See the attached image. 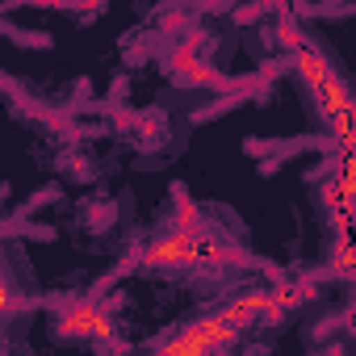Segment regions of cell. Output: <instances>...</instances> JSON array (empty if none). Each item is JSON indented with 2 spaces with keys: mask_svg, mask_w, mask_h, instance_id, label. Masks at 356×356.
<instances>
[{
  "mask_svg": "<svg viewBox=\"0 0 356 356\" xmlns=\"http://www.w3.org/2000/svg\"><path fill=\"white\" fill-rule=\"evenodd\" d=\"M239 256V248L227 235H214L206 227H168L147 248L151 273H218Z\"/></svg>",
  "mask_w": 356,
  "mask_h": 356,
  "instance_id": "1",
  "label": "cell"
},
{
  "mask_svg": "<svg viewBox=\"0 0 356 356\" xmlns=\"http://www.w3.org/2000/svg\"><path fill=\"white\" fill-rule=\"evenodd\" d=\"M55 331L63 339H109L113 335V318L97 302H76V306L55 314Z\"/></svg>",
  "mask_w": 356,
  "mask_h": 356,
  "instance_id": "3",
  "label": "cell"
},
{
  "mask_svg": "<svg viewBox=\"0 0 356 356\" xmlns=\"http://www.w3.org/2000/svg\"><path fill=\"white\" fill-rule=\"evenodd\" d=\"M235 335H239V323L227 314H214V318H202V323H189L185 331H176L155 356H214Z\"/></svg>",
  "mask_w": 356,
  "mask_h": 356,
  "instance_id": "2",
  "label": "cell"
}]
</instances>
